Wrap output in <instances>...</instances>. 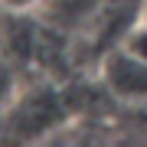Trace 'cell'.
I'll use <instances>...</instances> for the list:
<instances>
[{
  "label": "cell",
  "instance_id": "1",
  "mask_svg": "<svg viewBox=\"0 0 147 147\" xmlns=\"http://www.w3.org/2000/svg\"><path fill=\"white\" fill-rule=\"evenodd\" d=\"M105 82L108 88L127 101L147 98V59L134 56L131 49H118L105 59Z\"/></svg>",
  "mask_w": 147,
  "mask_h": 147
},
{
  "label": "cell",
  "instance_id": "2",
  "mask_svg": "<svg viewBox=\"0 0 147 147\" xmlns=\"http://www.w3.org/2000/svg\"><path fill=\"white\" fill-rule=\"evenodd\" d=\"M124 49H131L134 56H141V59H147V26H141V30H134L131 36H127V46Z\"/></svg>",
  "mask_w": 147,
  "mask_h": 147
},
{
  "label": "cell",
  "instance_id": "3",
  "mask_svg": "<svg viewBox=\"0 0 147 147\" xmlns=\"http://www.w3.org/2000/svg\"><path fill=\"white\" fill-rule=\"evenodd\" d=\"M7 7H13V10H26V7H33L36 0H3Z\"/></svg>",
  "mask_w": 147,
  "mask_h": 147
}]
</instances>
